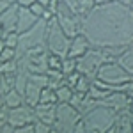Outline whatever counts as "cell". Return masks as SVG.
Instances as JSON below:
<instances>
[{
	"label": "cell",
	"mask_w": 133,
	"mask_h": 133,
	"mask_svg": "<svg viewBox=\"0 0 133 133\" xmlns=\"http://www.w3.org/2000/svg\"><path fill=\"white\" fill-rule=\"evenodd\" d=\"M92 48H126L133 44V12L119 2L98 4L82 18V32Z\"/></svg>",
	"instance_id": "1"
},
{
	"label": "cell",
	"mask_w": 133,
	"mask_h": 133,
	"mask_svg": "<svg viewBox=\"0 0 133 133\" xmlns=\"http://www.w3.org/2000/svg\"><path fill=\"white\" fill-rule=\"evenodd\" d=\"M82 124L83 128L87 130V133H105L108 128L114 126L115 121V112L112 108H108L107 105L98 103L92 110L82 115Z\"/></svg>",
	"instance_id": "2"
},
{
	"label": "cell",
	"mask_w": 133,
	"mask_h": 133,
	"mask_svg": "<svg viewBox=\"0 0 133 133\" xmlns=\"http://www.w3.org/2000/svg\"><path fill=\"white\" fill-rule=\"evenodd\" d=\"M69 43H71V37L66 36V32L61 29V25L57 23L55 16L48 21V27H46V41H44V46L48 53L51 55H57V57H66L68 55V50H69Z\"/></svg>",
	"instance_id": "3"
},
{
	"label": "cell",
	"mask_w": 133,
	"mask_h": 133,
	"mask_svg": "<svg viewBox=\"0 0 133 133\" xmlns=\"http://www.w3.org/2000/svg\"><path fill=\"white\" fill-rule=\"evenodd\" d=\"M46 27H48V21L39 18V21H37L32 29H29L27 32L18 34L16 59L20 57L21 53H25L27 50L37 48V46H44V41H46Z\"/></svg>",
	"instance_id": "4"
},
{
	"label": "cell",
	"mask_w": 133,
	"mask_h": 133,
	"mask_svg": "<svg viewBox=\"0 0 133 133\" xmlns=\"http://www.w3.org/2000/svg\"><path fill=\"white\" fill-rule=\"evenodd\" d=\"M48 50L46 46H37L27 50L18 57V66L29 73H46L48 71Z\"/></svg>",
	"instance_id": "5"
},
{
	"label": "cell",
	"mask_w": 133,
	"mask_h": 133,
	"mask_svg": "<svg viewBox=\"0 0 133 133\" xmlns=\"http://www.w3.org/2000/svg\"><path fill=\"white\" fill-rule=\"evenodd\" d=\"M55 20L61 25V29L66 32L68 37H75L82 32V16L76 11L69 9L68 5H64L59 2V7L55 12Z\"/></svg>",
	"instance_id": "6"
},
{
	"label": "cell",
	"mask_w": 133,
	"mask_h": 133,
	"mask_svg": "<svg viewBox=\"0 0 133 133\" xmlns=\"http://www.w3.org/2000/svg\"><path fill=\"white\" fill-rule=\"evenodd\" d=\"M80 119H82V115L69 103H57V115H55L51 128L64 133H71L73 128L80 123Z\"/></svg>",
	"instance_id": "7"
},
{
	"label": "cell",
	"mask_w": 133,
	"mask_h": 133,
	"mask_svg": "<svg viewBox=\"0 0 133 133\" xmlns=\"http://www.w3.org/2000/svg\"><path fill=\"white\" fill-rule=\"evenodd\" d=\"M96 80H99V82L110 85L112 89H115V87H119L123 83L130 82L131 76L124 71L117 62H105V64L99 66V69H98Z\"/></svg>",
	"instance_id": "8"
},
{
	"label": "cell",
	"mask_w": 133,
	"mask_h": 133,
	"mask_svg": "<svg viewBox=\"0 0 133 133\" xmlns=\"http://www.w3.org/2000/svg\"><path fill=\"white\" fill-rule=\"evenodd\" d=\"M101 64H103V59H101L99 48H92L91 46V50H87L82 57L76 59V71L83 76H87L89 80H94Z\"/></svg>",
	"instance_id": "9"
},
{
	"label": "cell",
	"mask_w": 133,
	"mask_h": 133,
	"mask_svg": "<svg viewBox=\"0 0 133 133\" xmlns=\"http://www.w3.org/2000/svg\"><path fill=\"white\" fill-rule=\"evenodd\" d=\"M48 87L46 73H29V80L23 89V99L29 107H36L41 98V91Z\"/></svg>",
	"instance_id": "10"
},
{
	"label": "cell",
	"mask_w": 133,
	"mask_h": 133,
	"mask_svg": "<svg viewBox=\"0 0 133 133\" xmlns=\"http://www.w3.org/2000/svg\"><path fill=\"white\" fill-rule=\"evenodd\" d=\"M36 123V114H34V107H29L27 103H23L16 108H9L7 114V124H11L12 128H20L25 124Z\"/></svg>",
	"instance_id": "11"
},
{
	"label": "cell",
	"mask_w": 133,
	"mask_h": 133,
	"mask_svg": "<svg viewBox=\"0 0 133 133\" xmlns=\"http://www.w3.org/2000/svg\"><path fill=\"white\" fill-rule=\"evenodd\" d=\"M99 103H103V105H107L108 108H112L114 112L117 114V112H121V110H126V108H130V103H131V99L124 94V92H121V91H112L103 101H99Z\"/></svg>",
	"instance_id": "12"
},
{
	"label": "cell",
	"mask_w": 133,
	"mask_h": 133,
	"mask_svg": "<svg viewBox=\"0 0 133 133\" xmlns=\"http://www.w3.org/2000/svg\"><path fill=\"white\" fill-rule=\"evenodd\" d=\"M34 114H36V121L51 126L57 115V103H37L34 107Z\"/></svg>",
	"instance_id": "13"
},
{
	"label": "cell",
	"mask_w": 133,
	"mask_h": 133,
	"mask_svg": "<svg viewBox=\"0 0 133 133\" xmlns=\"http://www.w3.org/2000/svg\"><path fill=\"white\" fill-rule=\"evenodd\" d=\"M37 21H39V18H37L29 7H21L20 5V9H18V21H16V32H18V34L27 32L29 29H32Z\"/></svg>",
	"instance_id": "14"
},
{
	"label": "cell",
	"mask_w": 133,
	"mask_h": 133,
	"mask_svg": "<svg viewBox=\"0 0 133 133\" xmlns=\"http://www.w3.org/2000/svg\"><path fill=\"white\" fill-rule=\"evenodd\" d=\"M18 9H20V5H18V4H14V5H11L7 11H4V12L0 14V29L4 30V34H9V32H16Z\"/></svg>",
	"instance_id": "15"
},
{
	"label": "cell",
	"mask_w": 133,
	"mask_h": 133,
	"mask_svg": "<svg viewBox=\"0 0 133 133\" xmlns=\"http://www.w3.org/2000/svg\"><path fill=\"white\" fill-rule=\"evenodd\" d=\"M87 50H91V43L87 41V37L83 34H78L71 37V43H69V50H68V55L66 57H73V59H78L82 57Z\"/></svg>",
	"instance_id": "16"
},
{
	"label": "cell",
	"mask_w": 133,
	"mask_h": 133,
	"mask_svg": "<svg viewBox=\"0 0 133 133\" xmlns=\"http://www.w3.org/2000/svg\"><path fill=\"white\" fill-rule=\"evenodd\" d=\"M115 133H133L131 128V110L126 108L115 114V121H114Z\"/></svg>",
	"instance_id": "17"
},
{
	"label": "cell",
	"mask_w": 133,
	"mask_h": 133,
	"mask_svg": "<svg viewBox=\"0 0 133 133\" xmlns=\"http://www.w3.org/2000/svg\"><path fill=\"white\" fill-rule=\"evenodd\" d=\"M115 62H117L124 71L131 76V80H133V44L126 46V48L123 50V53L117 57V61H115Z\"/></svg>",
	"instance_id": "18"
},
{
	"label": "cell",
	"mask_w": 133,
	"mask_h": 133,
	"mask_svg": "<svg viewBox=\"0 0 133 133\" xmlns=\"http://www.w3.org/2000/svg\"><path fill=\"white\" fill-rule=\"evenodd\" d=\"M2 99H4V105H5L7 108H16V107H20V105H23V103H25L23 94H21V92H18L16 89L7 91L4 96H2Z\"/></svg>",
	"instance_id": "19"
},
{
	"label": "cell",
	"mask_w": 133,
	"mask_h": 133,
	"mask_svg": "<svg viewBox=\"0 0 133 133\" xmlns=\"http://www.w3.org/2000/svg\"><path fill=\"white\" fill-rule=\"evenodd\" d=\"M73 94V87H69L68 83L61 85L59 89H55V96H57V103H69Z\"/></svg>",
	"instance_id": "20"
},
{
	"label": "cell",
	"mask_w": 133,
	"mask_h": 133,
	"mask_svg": "<svg viewBox=\"0 0 133 133\" xmlns=\"http://www.w3.org/2000/svg\"><path fill=\"white\" fill-rule=\"evenodd\" d=\"M96 5H98L96 0H80V2H78V7H76V12L83 18V16H87Z\"/></svg>",
	"instance_id": "21"
},
{
	"label": "cell",
	"mask_w": 133,
	"mask_h": 133,
	"mask_svg": "<svg viewBox=\"0 0 133 133\" xmlns=\"http://www.w3.org/2000/svg\"><path fill=\"white\" fill-rule=\"evenodd\" d=\"M18 59H12L7 62H0V75H12L18 71Z\"/></svg>",
	"instance_id": "22"
},
{
	"label": "cell",
	"mask_w": 133,
	"mask_h": 133,
	"mask_svg": "<svg viewBox=\"0 0 133 133\" xmlns=\"http://www.w3.org/2000/svg\"><path fill=\"white\" fill-rule=\"evenodd\" d=\"M61 71L64 73V76L75 73V71H76V59H73V57H62V68H61Z\"/></svg>",
	"instance_id": "23"
},
{
	"label": "cell",
	"mask_w": 133,
	"mask_h": 133,
	"mask_svg": "<svg viewBox=\"0 0 133 133\" xmlns=\"http://www.w3.org/2000/svg\"><path fill=\"white\" fill-rule=\"evenodd\" d=\"M92 80H89L87 76H83V75H80V78L76 80V83L73 85V91L76 92H83V94H87V91H89V87H91Z\"/></svg>",
	"instance_id": "24"
},
{
	"label": "cell",
	"mask_w": 133,
	"mask_h": 133,
	"mask_svg": "<svg viewBox=\"0 0 133 133\" xmlns=\"http://www.w3.org/2000/svg\"><path fill=\"white\" fill-rule=\"evenodd\" d=\"M39 103H57V96H55V91L50 89V87H44L41 91V98H39Z\"/></svg>",
	"instance_id": "25"
},
{
	"label": "cell",
	"mask_w": 133,
	"mask_h": 133,
	"mask_svg": "<svg viewBox=\"0 0 133 133\" xmlns=\"http://www.w3.org/2000/svg\"><path fill=\"white\" fill-rule=\"evenodd\" d=\"M4 46L16 50V46H18V32H9V34H5V36H4Z\"/></svg>",
	"instance_id": "26"
},
{
	"label": "cell",
	"mask_w": 133,
	"mask_h": 133,
	"mask_svg": "<svg viewBox=\"0 0 133 133\" xmlns=\"http://www.w3.org/2000/svg\"><path fill=\"white\" fill-rule=\"evenodd\" d=\"M12 59H16V50L4 46L0 50V62H7V61H12Z\"/></svg>",
	"instance_id": "27"
},
{
	"label": "cell",
	"mask_w": 133,
	"mask_h": 133,
	"mask_svg": "<svg viewBox=\"0 0 133 133\" xmlns=\"http://www.w3.org/2000/svg\"><path fill=\"white\" fill-rule=\"evenodd\" d=\"M62 68V57H57V55H48V69H57L61 71Z\"/></svg>",
	"instance_id": "28"
},
{
	"label": "cell",
	"mask_w": 133,
	"mask_h": 133,
	"mask_svg": "<svg viewBox=\"0 0 133 133\" xmlns=\"http://www.w3.org/2000/svg\"><path fill=\"white\" fill-rule=\"evenodd\" d=\"M114 91H121V92H124V94H126L130 99H133V80L123 83V85H119V87H115Z\"/></svg>",
	"instance_id": "29"
},
{
	"label": "cell",
	"mask_w": 133,
	"mask_h": 133,
	"mask_svg": "<svg viewBox=\"0 0 133 133\" xmlns=\"http://www.w3.org/2000/svg\"><path fill=\"white\" fill-rule=\"evenodd\" d=\"M29 9H30L32 12H34V14L37 16V18H44V12H46V7H44L43 4H39V2H34V4H32V5L29 7Z\"/></svg>",
	"instance_id": "30"
},
{
	"label": "cell",
	"mask_w": 133,
	"mask_h": 133,
	"mask_svg": "<svg viewBox=\"0 0 133 133\" xmlns=\"http://www.w3.org/2000/svg\"><path fill=\"white\" fill-rule=\"evenodd\" d=\"M34 133H51V126L36 121V123H34Z\"/></svg>",
	"instance_id": "31"
},
{
	"label": "cell",
	"mask_w": 133,
	"mask_h": 133,
	"mask_svg": "<svg viewBox=\"0 0 133 133\" xmlns=\"http://www.w3.org/2000/svg\"><path fill=\"white\" fill-rule=\"evenodd\" d=\"M14 4H18V0H0V14L4 11H7L11 5H14Z\"/></svg>",
	"instance_id": "32"
},
{
	"label": "cell",
	"mask_w": 133,
	"mask_h": 133,
	"mask_svg": "<svg viewBox=\"0 0 133 133\" xmlns=\"http://www.w3.org/2000/svg\"><path fill=\"white\" fill-rule=\"evenodd\" d=\"M14 133H34V123L20 126V128H14Z\"/></svg>",
	"instance_id": "33"
},
{
	"label": "cell",
	"mask_w": 133,
	"mask_h": 133,
	"mask_svg": "<svg viewBox=\"0 0 133 133\" xmlns=\"http://www.w3.org/2000/svg\"><path fill=\"white\" fill-rule=\"evenodd\" d=\"M61 4H64V5H68L69 9H73V11H76V7H78V2L80 0H59Z\"/></svg>",
	"instance_id": "34"
},
{
	"label": "cell",
	"mask_w": 133,
	"mask_h": 133,
	"mask_svg": "<svg viewBox=\"0 0 133 133\" xmlns=\"http://www.w3.org/2000/svg\"><path fill=\"white\" fill-rule=\"evenodd\" d=\"M0 133H14V128L11 124L4 123V124H0Z\"/></svg>",
	"instance_id": "35"
},
{
	"label": "cell",
	"mask_w": 133,
	"mask_h": 133,
	"mask_svg": "<svg viewBox=\"0 0 133 133\" xmlns=\"http://www.w3.org/2000/svg\"><path fill=\"white\" fill-rule=\"evenodd\" d=\"M71 133H87V130L83 128L82 121H80V123H78V124H76V126H75V128H73V131H71Z\"/></svg>",
	"instance_id": "36"
},
{
	"label": "cell",
	"mask_w": 133,
	"mask_h": 133,
	"mask_svg": "<svg viewBox=\"0 0 133 133\" xmlns=\"http://www.w3.org/2000/svg\"><path fill=\"white\" fill-rule=\"evenodd\" d=\"M34 2H37V0H18V5H21V7H30Z\"/></svg>",
	"instance_id": "37"
},
{
	"label": "cell",
	"mask_w": 133,
	"mask_h": 133,
	"mask_svg": "<svg viewBox=\"0 0 133 133\" xmlns=\"http://www.w3.org/2000/svg\"><path fill=\"white\" fill-rule=\"evenodd\" d=\"M37 2H39V4H43L44 7H48V4H50V0H37Z\"/></svg>",
	"instance_id": "38"
},
{
	"label": "cell",
	"mask_w": 133,
	"mask_h": 133,
	"mask_svg": "<svg viewBox=\"0 0 133 133\" xmlns=\"http://www.w3.org/2000/svg\"><path fill=\"white\" fill-rule=\"evenodd\" d=\"M115 2H119V4H124V5H128L131 0H115Z\"/></svg>",
	"instance_id": "39"
},
{
	"label": "cell",
	"mask_w": 133,
	"mask_h": 133,
	"mask_svg": "<svg viewBox=\"0 0 133 133\" xmlns=\"http://www.w3.org/2000/svg\"><path fill=\"white\" fill-rule=\"evenodd\" d=\"M105 133H115V128H114V126H112V128H108V130H107V131H105Z\"/></svg>",
	"instance_id": "40"
},
{
	"label": "cell",
	"mask_w": 133,
	"mask_h": 133,
	"mask_svg": "<svg viewBox=\"0 0 133 133\" xmlns=\"http://www.w3.org/2000/svg\"><path fill=\"white\" fill-rule=\"evenodd\" d=\"M98 4H107V2H114V0H96Z\"/></svg>",
	"instance_id": "41"
},
{
	"label": "cell",
	"mask_w": 133,
	"mask_h": 133,
	"mask_svg": "<svg viewBox=\"0 0 133 133\" xmlns=\"http://www.w3.org/2000/svg\"><path fill=\"white\" fill-rule=\"evenodd\" d=\"M51 133H64V131H59V130H53V128H51Z\"/></svg>",
	"instance_id": "42"
},
{
	"label": "cell",
	"mask_w": 133,
	"mask_h": 133,
	"mask_svg": "<svg viewBox=\"0 0 133 133\" xmlns=\"http://www.w3.org/2000/svg\"><path fill=\"white\" fill-rule=\"evenodd\" d=\"M2 105H4V99H2V96H0V107H2Z\"/></svg>",
	"instance_id": "43"
},
{
	"label": "cell",
	"mask_w": 133,
	"mask_h": 133,
	"mask_svg": "<svg viewBox=\"0 0 133 133\" xmlns=\"http://www.w3.org/2000/svg\"><path fill=\"white\" fill-rule=\"evenodd\" d=\"M131 128H133V112H131Z\"/></svg>",
	"instance_id": "44"
},
{
	"label": "cell",
	"mask_w": 133,
	"mask_h": 133,
	"mask_svg": "<svg viewBox=\"0 0 133 133\" xmlns=\"http://www.w3.org/2000/svg\"><path fill=\"white\" fill-rule=\"evenodd\" d=\"M131 2H133V0H131Z\"/></svg>",
	"instance_id": "45"
},
{
	"label": "cell",
	"mask_w": 133,
	"mask_h": 133,
	"mask_svg": "<svg viewBox=\"0 0 133 133\" xmlns=\"http://www.w3.org/2000/svg\"><path fill=\"white\" fill-rule=\"evenodd\" d=\"M0 124H2V123H0Z\"/></svg>",
	"instance_id": "46"
}]
</instances>
